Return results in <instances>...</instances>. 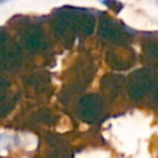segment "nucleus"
I'll use <instances>...</instances> for the list:
<instances>
[{
	"instance_id": "0eeeda50",
	"label": "nucleus",
	"mask_w": 158,
	"mask_h": 158,
	"mask_svg": "<svg viewBox=\"0 0 158 158\" xmlns=\"http://www.w3.org/2000/svg\"><path fill=\"white\" fill-rule=\"evenodd\" d=\"M5 1H7V0H0V4H2V2H5Z\"/></svg>"
},
{
	"instance_id": "39448f33",
	"label": "nucleus",
	"mask_w": 158,
	"mask_h": 158,
	"mask_svg": "<svg viewBox=\"0 0 158 158\" xmlns=\"http://www.w3.org/2000/svg\"><path fill=\"white\" fill-rule=\"evenodd\" d=\"M7 86H9L7 79H6L5 77H1V75H0V93H2Z\"/></svg>"
},
{
	"instance_id": "f03ea898",
	"label": "nucleus",
	"mask_w": 158,
	"mask_h": 158,
	"mask_svg": "<svg viewBox=\"0 0 158 158\" xmlns=\"http://www.w3.org/2000/svg\"><path fill=\"white\" fill-rule=\"evenodd\" d=\"M79 114L83 120L93 122L95 121L102 110V101L96 94H88L83 96L78 102Z\"/></svg>"
},
{
	"instance_id": "7ed1b4c3",
	"label": "nucleus",
	"mask_w": 158,
	"mask_h": 158,
	"mask_svg": "<svg viewBox=\"0 0 158 158\" xmlns=\"http://www.w3.org/2000/svg\"><path fill=\"white\" fill-rule=\"evenodd\" d=\"M123 84H125V81L122 80V78L120 75L110 74V75H106L105 78H102L101 88H102V91L106 95H109L111 98H115L122 91Z\"/></svg>"
},
{
	"instance_id": "f257e3e1",
	"label": "nucleus",
	"mask_w": 158,
	"mask_h": 158,
	"mask_svg": "<svg viewBox=\"0 0 158 158\" xmlns=\"http://www.w3.org/2000/svg\"><path fill=\"white\" fill-rule=\"evenodd\" d=\"M154 73L147 69H139L130 74L127 79V91L132 100L142 99L152 88L154 81Z\"/></svg>"
},
{
	"instance_id": "20e7f679",
	"label": "nucleus",
	"mask_w": 158,
	"mask_h": 158,
	"mask_svg": "<svg viewBox=\"0 0 158 158\" xmlns=\"http://www.w3.org/2000/svg\"><path fill=\"white\" fill-rule=\"evenodd\" d=\"M14 104H15V99L14 98H9L6 95L0 96V116H4L9 111H11Z\"/></svg>"
},
{
	"instance_id": "423d86ee",
	"label": "nucleus",
	"mask_w": 158,
	"mask_h": 158,
	"mask_svg": "<svg viewBox=\"0 0 158 158\" xmlns=\"http://www.w3.org/2000/svg\"><path fill=\"white\" fill-rule=\"evenodd\" d=\"M153 100L154 101H158V84H157V86L153 90Z\"/></svg>"
}]
</instances>
